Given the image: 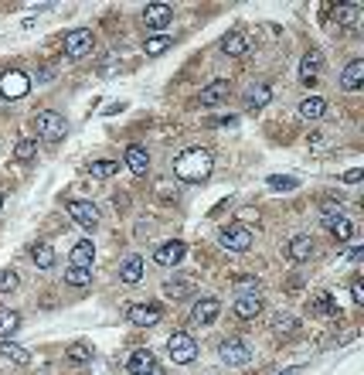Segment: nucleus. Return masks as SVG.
Returning a JSON list of instances; mask_svg holds the SVG:
<instances>
[{
  "label": "nucleus",
  "instance_id": "72a5a7b5",
  "mask_svg": "<svg viewBox=\"0 0 364 375\" xmlns=\"http://www.w3.org/2000/svg\"><path fill=\"white\" fill-rule=\"evenodd\" d=\"M92 178H112L119 171V161H92Z\"/></svg>",
  "mask_w": 364,
  "mask_h": 375
},
{
  "label": "nucleus",
  "instance_id": "b1692460",
  "mask_svg": "<svg viewBox=\"0 0 364 375\" xmlns=\"http://www.w3.org/2000/svg\"><path fill=\"white\" fill-rule=\"evenodd\" d=\"M0 355L3 359H10V362H17V365H27L31 362V352L27 348H21L17 341H10V338H0Z\"/></svg>",
  "mask_w": 364,
  "mask_h": 375
},
{
  "label": "nucleus",
  "instance_id": "c03bdc74",
  "mask_svg": "<svg viewBox=\"0 0 364 375\" xmlns=\"http://www.w3.org/2000/svg\"><path fill=\"white\" fill-rule=\"evenodd\" d=\"M239 120L235 116H221V120H211V126H235Z\"/></svg>",
  "mask_w": 364,
  "mask_h": 375
},
{
  "label": "nucleus",
  "instance_id": "4468645a",
  "mask_svg": "<svg viewBox=\"0 0 364 375\" xmlns=\"http://www.w3.org/2000/svg\"><path fill=\"white\" fill-rule=\"evenodd\" d=\"M184 242L181 239H171V242H164V246H157V253H154V260L160 263V266H178L184 260Z\"/></svg>",
  "mask_w": 364,
  "mask_h": 375
},
{
  "label": "nucleus",
  "instance_id": "aec40b11",
  "mask_svg": "<svg viewBox=\"0 0 364 375\" xmlns=\"http://www.w3.org/2000/svg\"><path fill=\"white\" fill-rule=\"evenodd\" d=\"M221 52L232 55V58L245 55V52H249V38H245V31H228V34L221 38Z\"/></svg>",
  "mask_w": 364,
  "mask_h": 375
},
{
  "label": "nucleus",
  "instance_id": "f257e3e1",
  "mask_svg": "<svg viewBox=\"0 0 364 375\" xmlns=\"http://www.w3.org/2000/svg\"><path fill=\"white\" fill-rule=\"evenodd\" d=\"M211 171H215V157H211V150H204V147H191V150H184L181 157L174 161V174H178L181 181H191V185L208 181Z\"/></svg>",
  "mask_w": 364,
  "mask_h": 375
},
{
  "label": "nucleus",
  "instance_id": "58836bf2",
  "mask_svg": "<svg viewBox=\"0 0 364 375\" xmlns=\"http://www.w3.org/2000/svg\"><path fill=\"white\" fill-rule=\"evenodd\" d=\"M276 334H293V331H296V328H300V324H296V321H293V317H276Z\"/></svg>",
  "mask_w": 364,
  "mask_h": 375
},
{
  "label": "nucleus",
  "instance_id": "c85d7f7f",
  "mask_svg": "<svg viewBox=\"0 0 364 375\" xmlns=\"http://www.w3.org/2000/svg\"><path fill=\"white\" fill-rule=\"evenodd\" d=\"M191 286H194L191 280H184V277H174V280H167V283H164V293H167L171 300H184Z\"/></svg>",
  "mask_w": 364,
  "mask_h": 375
},
{
  "label": "nucleus",
  "instance_id": "0eeeda50",
  "mask_svg": "<svg viewBox=\"0 0 364 375\" xmlns=\"http://www.w3.org/2000/svg\"><path fill=\"white\" fill-rule=\"evenodd\" d=\"M31 93V79L24 72H3L0 76V95L3 99H24Z\"/></svg>",
  "mask_w": 364,
  "mask_h": 375
},
{
  "label": "nucleus",
  "instance_id": "a878e982",
  "mask_svg": "<svg viewBox=\"0 0 364 375\" xmlns=\"http://www.w3.org/2000/svg\"><path fill=\"white\" fill-rule=\"evenodd\" d=\"M31 260H34L38 270H51V266H55V249H51L48 242H38V246L31 249Z\"/></svg>",
  "mask_w": 364,
  "mask_h": 375
},
{
  "label": "nucleus",
  "instance_id": "37998d69",
  "mask_svg": "<svg viewBox=\"0 0 364 375\" xmlns=\"http://www.w3.org/2000/svg\"><path fill=\"white\" fill-rule=\"evenodd\" d=\"M235 286H239V290H256L259 283H256V277H239V280H235Z\"/></svg>",
  "mask_w": 364,
  "mask_h": 375
},
{
  "label": "nucleus",
  "instance_id": "79ce46f5",
  "mask_svg": "<svg viewBox=\"0 0 364 375\" xmlns=\"http://www.w3.org/2000/svg\"><path fill=\"white\" fill-rule=\"evenodd\" d=\"M361 178H364V171H361V168H354V171H348V174H344L341 181H344V185H358Z\"/></svg>",
  "mask_w": 364,
  "mask_h": 375
},
{
  "label": "nucleus",
  "instance_id": "6e6552de",
  "mask_svg": "<svg viewBox=\"0 0 364 375\" xmlns=\"http://www.w3.org/2000/svg\"><path fill=\"white\" fill-rule=\"evenodd\" d=\"M320 72H324V55L317 48H310L300 62V82L303 86H317L320 82Z\"/></svg>",
  "mask_w": 364,
  "mask_h": 375
},
{
  "label": "nucleus",
  "instance_id": "f704fd0d",
  "mask_svg": "<svg viewBox=\"0 0 364 375\" xmlns=\"http://www.w3.org/2000/svg\"><path fill=\"white\" fill-rule=\"evenodd\" d=\"M273 99V89L269 86H256L252 93H249V109H259V106H266Z\"/></svg>",
  "mask_w": 364,
  "mask_h": 375
},
{
  "label": "nucleus",
  "instance_id": "393cba45",
  "mask_svg": "<svg viewBox=\"0 0 364 375\" xmlns=\"http://www.w3.org/2000/svg\"><path fill=\"white\" fill-rule=\"evenodd\" d=\"M324 113H327V99H320V95H306L300 102V116L303 120H320Z\"/></svg>",
  "mask_w": 364,
  "mask_h": 375
},
{
  "label": "nucleus",
  "instance_id": "7ed1b4c3",
  "mask_svg": "<svg viewBox=\"0 0 364 375\" xmlns=\"http://www.w3.org/2000/svg\"><path fill=\"white\" fill-rule=\"evenodd\" d=\"M167 355H171L174 365H191L197 359V341L187 331H174L171 341H167Z\"/></svg>",
  "mask_w": 364,
  "mask_h": 375
},
{
  "label": "nucleus",
  "instance_id": "c9c22d12",
  "mask_svg": "<svg viewBox=\"0 0 364 375\" xmlns=\"http://www.w3.org/2000/svg\"><path fill=\"white\" fill-rule=\"evenodd\" d=\"M14 157H17V161H34V157H38V144H34V140H21V144L14 147Z\"/></svg>",
  "mask_w": 364,
  "mask_h": 375
},
{
  "label": "nucleus",
  "instance_id": "2f4dec72",
  "mask_svg": "<svg viewBox=\"0 0 364 375\" xmlns=\"http://www.w3.org/2000/svg\"><path fill=\"white\" fill-rule=\"evenodd\" d=\"M65 359H69L72 365H86V362H92V348L79 341V345H72V348L65 352Z\"/></svg>",
  "mask_w": 364,
  "mask_h": 375
},
{
  "label": "nucleus",
  "instance_id": "a211bd4d",
  "mask_svg": "<svg viewBox=\"0 0 364 375\" xmlns=\"http://www.w3.org/2000/svg\"><path fill=\"white\" fill-rule=\"evenodd\" d=\"M228 93H232V86H228L225 79H218V82H211V86H204V89H201L197 102H201V106H218V102H225V99H228Z\"/></svg>",
  "mask_w": 364,
  "mask_h": 375
},
{
  "label": "nucleus",
  "instance_id": "4c0bfd02",
  "mask_svg": "<svg viewBox=\"0 0 364 375\" xmlns=\"http://www.w3.org/2000/svg\"><path fill=\"white\" fill-rule=\"evenodd\" d=\"M269 188H273V191H293V188H296V178H282V174H273V178H269Z\"/></svg>",
  "mask_w": 364,
  "mask_h": 375
},
{
  "label": "nucleus",
  "instance_id": "1a4fd4ad",
  "mask_svg": "<svg viewBox=\"0 0 364 375\" xmlns=\"http://www.w3.org/2000/svg\"><path fill=\"white\" fill-rule=\"evenodd\" d=\"M171 21H174L171 3H147V7H143V24H147L150 31H164Z\"/></svg>",
  "mask_w": 364,
  "mask_h": 375
},
{
  "label": "nucleus",
  "instance_id": "423d86ee",
  "mask_svg": "<svg viewBox=\"0 0 364 375\" xmlns=\"http://www.w3.org/2000/svg\"><path fill=\"white\" fill-rule=\"evenodd\" d=\"M218 355H221V362H225V365H249L252 348H249L242 338H228V341H221Z\"/></svg>",
  "mask_w": 364,
  "mask_h": 375
},
{
  "label": "nucleus",
  "instance_id": "20e7f679",
  "mask_svg": "<svg viewBox=\"0 0 364 375\" xmlns=\"http://www.w3.org/2000/svg\"><path fill=\"white\" fill-rule=\"evenodd\" d=\"M218 239H221V246H225L228 253H249V249H252V232H249L242 222H232V225H225Z\"/></svg>",
  "mask_w": 364,
  "mask_h": 375
},
{
  "label": "nucleus",
  "instance_id": "5701e85b",
  "mask_svg": "<svg viewBox=\"0 0 364 375\" xmlns=\"http://www.w3.org/2000/svg\"><path fill=\"white\" fill-rule=\"evenodd\" d=\"M119 280L123 283H140L143 280V260L140 256H126L119 266Z\"/></svg>",
  "mask_w": 364,
  "mask_h": 375
},
{
  "label": "nucleus",
  "instance_id": "473e14b6",
  "mask_svg": "<svg viewBox=\"0 0 364 375\" xmlns=\"http://www.w3.org/2000/svg\"><path fill=\"white\" fill-rule=\"evenodd\" d=\"M167 48H174V41H171V38H164V34H160V38H147V45H143V52H147L150 58L164 55Z\"/></svg>",
  "mask_w": 364,
  "mask_h": 375
},
{
  "label": "nucleus",
  "instance_id": "a18cd8bd",
  "mask_svg": "<svg viewBox=\"0 0 364 375\" xmlns=\"http://www.w3.org/2000/svg\"><path fill=\"white\" fill-rule=\"evenodd\" d=\"M348 260H351V263H361V260H364V249H351V253H348Z\"/></svg>",
  "mask_w": 364,
  "mask_h": 375
},
{
  "label": "nucleus",
  "instance_id": "e433bc0d",
  "mask_svg": "<svg viewBox=\"0 0 364 375\" xmlns=\"http://www.w3.org/2000/svg\"><path fill=\"white\" fill-rule=\"evenodd\" d=\"M17 286H21V277H17L14 270H3V273H0V293H14Z\"/></svg>",
  "mask_w": 364,
  "mask_h": 375
},
{
  "label": "nucleus",
  "instance_id": "de8ad7c7",
  "mask_svg": "<svg viewBox=\"0 0 364 375\" xmlns=\"http://www.w3.org/2000/svg\"><path fill=\"white\" fill-rule=\"evenodd\" d=\"M150 375H167V372H164V369H160V365H157V369H154V372H150Z\"/></svg>",
  "mask_w": 364,
  "mask_h": 375
},
{
  "label": "nucleus",
  "instance_id": "39448f33",
  "mask_svg": "<svg viewBox=\"0 0 364 375\" xmlns=\"http://www.w3.org/2000/svg\"><path fill=\"white\" fill-rule=\"evenodd\" d=\"M92 48H95V34L86 27H75V31L65 34V55L69 58H86Z\"/></svg>",
  "mask_w": 364,
  "mask_h": 375
},
{
  "label": "nucleus",
  "instance_id": "ea45409f",
  "mask_svg": "<svg viewBox=\"0 0 364 375\" xmlns=\"http://www.w3.org/2000/svg\"><path fill=\"white\" fill-rule=\"evenodd\" d=\"M351 300H354V304H364V280L361 277H354V283H351Z\"/></svg>",
  "mask_w": 364,
  "mask_h": 375
},
{
  "label": "nucleus",
  "instance_id": "412c9836",
  "mask_svg": "<svg viewBox=\"0 0 364 375\" xmlns=\"http://www.w3.org/2000/svg\"><path fill=\"white\" fill-rule=\"evenodd\" d=\"M341 86L348 89V93H358L364 86V62L361 58H354L348 69H344V76H341Z\"/></svg>",
  "mask_w": 364,
  "mask_h": 375
},
{
  "label": "nucleus",
  "instance_id": "09e8293b",
  "mask_svg": "<svg viewBox=\"0 0 364 375\" xmlns=\"http://www.w3.org/2000/svg\"><path fill=\"white\" fill-rule=\"evenodd\" d=\"M0 208H3V194H0Z\"/></svg>",
  "mask_w": 364,
  "mask_h": 375
},
{
  "label": "nucleus",
  "instance_id": "a19ab883",
  "mask_svg": "<svg viewBox=\"0 0 364 375\" xmlns=\"http://www.w3.org/2000/svg\"><path fill=\"white\" fill-rule=\"evenodd\" d=\"M337 218H341V208H334V205H327V208H324V225L330 229V225H334Z\"/></svg>",
  "mask_w": 364,
  "mask_h": 375
},
{
  "label": "nucleus",
  "instance_id": "f3484780",
  "mask_svg": "<svg viewBox=\"0 0 364 375\" xmlns=\"http://www.w3.org/2000/svg\"><path fill=\"white\" fill-rule=\"evenodd\" d=\"M218 314H221V304H218L215 297H204V300H197V304H194V310H191L194 324H211Z\"/></svg>",
  "mask_w": 364,
  "mask_h": 375
},
{
  "label": "nucleus",
  "instance_id": "cd10ccee",
  "mask_svg": "<svg viewBox=\"0 0 364 375\" xmlns=\"http://www.w3.org/2000/svg\"><path fill=\"white\" fill-rule=\"evenodd\" d=\"M17 328H21V314H17V310L0 307V338H10Z\"/></svg>",
  "mask_w": 364,
  "mask_h": 375
},
{
  "label": "nucleus",
  "instance_id": "7c9ffc66",
  "mask_svg": "<svg viewBox=\"0 0 364 375\" xmlns=\"http://www.w3.org/2000/svg\"><path fill=\"white\" fill-rule=\"evenodd\" d=\"M330 236L337 239V242H351V236H354V225H351V218H337L334 225H330Z\"/></svg>",
  "mask_w": 364,
  "mask_h": 375
},
{
  "label": "nucleus",
  "instance_id": "4be33fe9",
  "mask_svg": "<svg viewBox=\"0 0 364 375\" xmlns=\"http://www.w3.org/2000/svg\"><path fill=\"white\" fill-rule=\"evenodd\" d=\"M72 266H86V270H92V260H95V246H92L89 239H82V242H75L72 246Z\"/></svg>",
  "mask_w": 364,
  "mask_h": 375
},
{
  "label": "nucleus",
  "instance_id": "9b49d317",
  "mask_svg": "<svg viewBox=\"0 0 364 375\" xmlns=\"http://www.w3.org/2000/svg\"><path fill=\"white\" fill-rule=\"evenodd\" d=\"M154 369H157V359H154L150 348H136V352L126 359V372L130 375H150Z\"/></svg>",
  "mask_w": 364,
  "mask_h": 375
},
{
  "label": "nucleus",
  "instance_id": "6ab92c4d",
  "mask_svg": "<svg viewBox=\"0 0 364 375\" xmlns=\"http://www.w3.org/2000/svg\"><path fill=\"white\" fill-rule=\"evenodd\" d=\"M310 253H313V242H310V236H293L289 239V246H286V256L293 260V263H306L310 260Z\"/></svg>",
  "mask_w": 364,
  "mask_h": 375
},
{
  "label": "nucleus",
  "instance_id": "2eb2a0df",
  "mask_svg": "<svg viewBox=\"0 0 364 375\" xmlns=\"http://www.w3.org/2000/svg\"><path fill=\"white\" fill-rule=\"evenodd\" d=\"M126 168L133 171V174H147L150 171V154H147V147H140V144H133V147H126Z\"/></svg>",
  "mask_w": 364,
  "mask_h": 375
},
{
  "label": "nucleus",
  "instance_id": "9d476101",
  "mask_svg": "<svg viewBox=\"0 0 364 375\" xmlns=\"http://www.w3.org/2000/svg\"><path fill=\"white\" fill-rule=\"evenodd\" d=\"M126 317H130L136 328H154V324H160L164 310H160L157 304H133V307L126 310Z\"/></svg>",
  "mask_w": 364,
  "mask_h": 375
},
{
  "label": "nucleus",
  "instance_id": "ddd939ff",
  "mask_svg": "<svg viewBox=\"0 0 364 375\" xmlns=\"http://www.w3.org/2000/svg\"><path fill=\"white\" fill-rule=\"evenodd\" d=\"M259 314H263V297H259V293H242V297L235 300V317L256 321Z\"/></svg>",
  "mask_w": 364,
  "mask_h": 375
},
{
  "label": "nucleus",
  "instance_id": "f03ea898",
  "mask_svg": "<svg viewBox=\"0 0 364 375\" xmlns=\"http://www.w3.org/2000/svg\"><path fill=\"white\" fill-rule=\"evenodd\" d=\"M34 130H38L41 140L55 144V140L65 137L69 123H65V116H58V113H51V109H41V113H34Z\"/></svg>",
  "mask_w": 364,
  "mask_h": 375
},
{
  "label": "nucleus",
  "instance_id": "bb28decb",
  "mask_svg": "<svg viewBox=\"0 0 364 375\" xmlns=\"http://www.w3.org/2000/svg\"><path fill=\"white\" fill-rule=\"evenodd\" d=\"M358 17H361V7H358V3H344V7L334 10V21H337L341 27H354Z\"/></svg>",
  "mask_w": 364,
  "mask_h": 375
},
{
  "label": "nucleus",
  "instance_id": "c756f323",
  "mask_svg": "<svg viewBox=\"0 0 364 375\" xmlns=\"http://www.w3.org/2000/svg\"><path fill=\"white\" fill-rule=\"evenodd\" d=\"M65 283H69V286H89L92 270H86V266H69V270H65Z\"/></svg>",
  "mask_w": 364,
  "mask_h": 375
},
{
  "label": "nucleus",
  "instance_id": "49530a36",
  "mask_svg": "<svg viewBox=\"0 0 364 375\" xmlns=\"http://www.w3.org/2000/svg\"><path fill=\"white\" fill-rule=\"evenodd\" d=\"M279 375H300V369H282Z\"/></svg>",
  "mask_w": 364,
  "mask_h": 375
},
{
  "label": "nucleus",
  "instance_id": "f8f14e48",
  "mask_svg": "<svg viewBox=\"0 0 364 375\" xmlns=\"http://www.w3.org/2000/svg\"><path fill=\"white\" fill-rule=\"evenodd\" d=\"M69 215L82 225V229H95L99 225V208L92 201H69Z\"/></svg>",
  "mask_w": 364,
  "mask_h": 375
},
{
  "label": "nucleus",
  "instance_id": "dca6fc26",
  "mask_svg": "<svg viewBox=\"0 0 364 375\" xmlns=\"http://www.w3.org/2000/svg\"><path fill=\"white\" fill-rule=\"evenodd\" d=\"M310 314H313V317H337L334 297H330L327 290H317V293L310 297Z\"/></svg>",
  "mask_w": 364,
  "mask_h": 375
}]
</instances>
